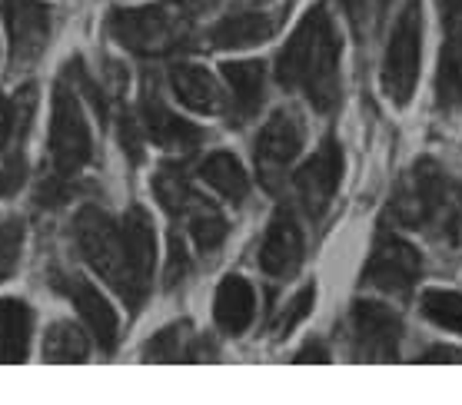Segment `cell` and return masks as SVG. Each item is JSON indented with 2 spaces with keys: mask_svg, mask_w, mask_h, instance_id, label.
<instances>
[{
  "mask_svg": "<svg viewBox=\"0 0 462 405\" xmlns=\"http://www.w3.org/2000/svg\"><path fill=\"white\" fill-rule=\"evenodd\" d=\"M11 130H14V110H11V104H7V97H0V150L7 143Z\"/></svg>",
  "mask_w": 462,
  "mask_h": 405,
  "instance_id": "35",
  "label": "cell"
},
{
  "mask_svg": "<svg viewBox=\"0 0 462 405\" xmlns=\"http://www.w3.org/2000/svg\"><path fill=\"white\" fill-rule=\"evenodd\" d=\"M223 80L233 90V104L243 116H253L263 104V87H266V73L263 63L240 60V63H223Z\"/></svg>",
  "mask_w": 462,
  "mask_h": 405,
  "instance_id": "20",
  "label": "cell"
},
{
  "mask_svg": "<svg viewBox=\"0 0 462 405\" xmlns=\"http://www.w3.org/2000/svg\"><path fill=\"white\" fill-rule=\"evenodd\" d=\"M422 312L446 333H462V296L452 290L422 292Z\"/></svg>",
  "mask_w": 462,
  "mask_h": 405,
  "instance_id": "25",
  "label": "cell"
},
{
  "mask_svg": "<svg viewBox=\"0 0 462 405\" xmlns=\"http://www.w3.org/2000/svg\"><path fill=\"white\" fill-rule=\"evenodd\" d=\"M422 363H462V349H452V345H436L426 353Z\"/></svg>",
  "mask_w": 462,
  "mask_h": 405,
  "instance_id": "33",
  "label": "cell"
},
{
  "mask_svg": "<svg viewBox=\"0 0 462 405\" xmlns=\"http://www.w3.org/2000/svg\"><path fill=\"white\" fill-rule=\"evenodd\" d=\"M7 23H11V60L14 67H31L41 60L51 37V17L47 7L37 0H11L7 7Z\"/></svg>",
  "mask_w": 462,
  "mask_h": 405,
  "instance_id": "10",
  "label": "cell"
},
{
  "mask_svg": "<svg viewBox=\"0 0 462 405\" xmlns=\"http://www.w3.org/2000/svg\"><path fill=\"white\" fill-rule=\"evenodd\" d=\"M422 272V260L416 246H410L406 239L400 236H386L376 243V250L369 256L366 270H363V280L369 286H376L383 292H410L416 286Z\"/></svg>",
  "mask_w": 462,
  "mask_h": 405,
  "instance_id": "7",
  "label": "cell"
},
{
  "mask_svg": "<svg viewBox=\"0 0 462 405\" xmlns=\"http://www.w3.org/2000/svg\"><path fill=\"white\" fill-rule=\"evenodd\" d=\"M189 223V233H193V243L200 246L203 253L217 250L223 239H226V219H223V213L213 203H207V199H193L189 203V209L183 213Z\"/></svg>",
  "mask_w": 462,
  "mask_h": 405,
  "instance_id": "24",
  "label": "cell"
},
{
  "mask_svg": "<svg viewBox=\"0 0 462 405\" xmlns=\"http://www.w3.org/2000/svg\"><path fill=\"white\" fill-rule=\"evenodd\" d=\"M280 27L273 14L266 11H246V14H233L226 21H220L210 31V41L217 47H226V51H240V47H253V43L270 41Z\"/></svg>",
  "mask_w": 462,
  "mask_h": 405,
  "instance_id": "18",
  "label": "cell"
},
{
  "mask_svg": "<svg viewBox=\"0 0 462 405\" xmlns=\"http://www.w3.org/2000/svg\"><path fill=\"white\" fill-rule=\"evenodd\" d=\"M213 316L226 336L246 333L253 316H256V296H253L250 282L243 276H226L217 290V299H213Z\"/></svg>",
  "mask_w": 462,
  "mask_h": 405,
  "instance_id": "16",
  "label": "cell"
},
{
  "mask_svg": "<svg viewBox=\"0 0 462 405\" xmlns=\"http://www.w3.org/2000/svg\"><path fill=\"white\" fill-rule=\"evenodd\" d=\"M90 353L87 336L74 322H53L43 339V359L47 363H84Z\"/></svg>",
  "mask_w": 462,
  "mask_h": 405,
  "instance_id": "23",
  "label": "cell"
},
{
  "mask_svg": "<svg viewBox=\"0 0 462 405\" xmlns=\"http://www.w3.org/2000/svg\"><path fill=\"white\" fill-rule=\"evenodd\" d=\"M23 177H27V163H23L21 153H11L0 160V197H11V193H17L23 183Z\"/></svg>",
  "mask_w": 462,
  "mask_h": 405,
  "instance_id": "30",
  "label": "cell"
},
{
  "mask_svg": "<svg viewBox=\"0 0 462 405\" xmlns=\"http://www.w3.org/2000/svg\"><path fill=\"white\" fill-rule=\"evenodd\" d=\"M183 270H187V253H183V243H180V236L173 233V236H170V270H167V280L177 282L180 276H183Z\"/></svg>",
  "mask_w": 462,
  "mask_h": 405,
  "instance_id": "31",
  "label": "cell"
},
{
  "mask_svg": "<svg viewBox=\"0 0 462 405\" xmlns=\"http://www.w3.org/2000/svg\"><path fill=\"white\" fill-rule=\"evenodd\" d=\"M153 189H157V197H160V203H163V209H167V213H173V216H183V213L189 209V203L197 199L193 187H189L180 173H173V170H160L157 179H153Z\"/></svg>",
  "mask_w": 462,
  "mask_h": 405,
  "instance_id": "26",
  "label": "cell"
},
{
  "mask_svg": "<svg viewBox=\"0 0 462 405\" xmlns=\"http://www.w3.org/2000/svg\"><path fill=\"white\" fill-rule=\"evenodd\" d=\"M124 150L130 156H134V160H140V136H137V124H134V120H124Z\"/></svg>",
  "mask_w": 462,
  "mask_h": 405,
  "instance_id": "34",
  "label": "cell"
},
{
  "mask_svg": "<svg viewBox=\"0 0 462 405\" xmlns=\"http://www.w3.org/2000/svg\"><path fill=\"white\" fill-rule=\"evenodd\" d=\"M300 146H303V126L293 114L280 110L266 120V126L256 136V163L266 183H276V177L296 160Z\"/></svg>",
  "mask_w": 462,
  "mask_h": 405,
  "instance_id": "9",
  "label": "cell"
},
{
  "mask_svg": "<svg viewBox=\"0 0 462 405\" xmlns=\"http://www.w3.org/2000/svg\"><path fill=\"white\" fill-rule=\"evenodd\" d=\"M77 246L84 253V260L90 262L130 306H140V302H143V296H140L137 286H134V276H130L124 233H120V226H116L106 213H100L97 207H87L77 213Z\"/></svg>",
  "mask_w": 462,
  "mask_h": 405,
  "instance_id": "2",
  "label": "cell"
},
{
  "mask_svg": "<svg viewBox=\"0 0 462 405\" xmlns=\"http://www.w3.org/2000/svg\"><path fill=\"white\" fill-rule=\"evenodd\" d=\"M296 363H329V353L319 343H310L306 349L296 353Z\"/></svg>",
  "mask_w": 462,
  "mask_h": 405,
  "instance_id": "36",
  "label": "cell"
},
{
  "mask_svg": "<svg viewBox=\"0 0 462 405\" xmlns=\"http://www.w3.org/2000/svg\"><path fill=\"white\" fill-rule=\"evenodd\" d=\"M189 14L180 4H157V7H137V11H114L110 17V33L126 51L153 57V53H170L183 43L189 33Z\"/></svg>",
  "mask_w": 462,
  "mask_h": 405,
  "instance_id": "3",
  "label": "cell"
},
{
  "mask_svg": "<svg viewBox=\"0 0 462 405\" xmlns=\"http://www.w3.org/2000/svg\"><path fill=\"white\" fill-rule=\"evenodd\" d=\"M339 173H343V156H339V146L333 140H326L300 167V173H296V193H300L310 216H323L326 207L333 203L339 187Z\"/></svg>",
  "mask_w": 462,
  "mask_h": 405,
  "instance_id": "8",
  "label": "cell"
},
{
  "mask_svg": "<svg viewBox=\"0 0 462 405\" xmlns=\"http://www.w3.org/2000/svg\"><path fill=\"white\" fill-rule=\"evenodd\" d=\"M63 292H67L70 302L77 306L80 319L90 326V333H94L97 343L104 345V349H114L116 336H120V319H116L114 306L100 296V290H94L87 280H70V282H63Z\"/></svg>",
  "mask_w": 462,
  "mask_h": 405,
  "instance_id": "14",
  "label": "cell"
},
{
  "mask_svg": "<svg viewBox=\"0 0 462 405\" xmlns=\"http://www.w3.org/2000/svg\"><path fill=\"white\" fill-rule=\"evenodd\" d=\"M313 302H316V286H303V290L296 292L293 299H290V306L283 309V316L276 319V326H273V333L276 336H290L300 326V322L313 312Z\"/></svg>",
  "mask_w": 462,
  "mask_h": 405,
  "instance_id": "28",
  "label": "cell"
},
{
  "mask_svg": "<svg viewBox=\"0 0 462 405\" xmlns=\"http://www.w3.org/2000/svg\"><path fill=\"white\" fill-rule=\"evenodd\" d=\"M420 57H422V7L420 0H410L402 7L400 21L393 27V37L386 43L383 57V90L396 106H406L412 100L416 80H420Z\"/></svg>",
  "mask_w": 462,
  "mask_h": 405,
  "instance_id": "4",
  "label": "cell"
},
{
  "mask_svg": "<svg viewBox=\"0 0 462 405\" xmlns=\"http://www.w3.org/2000/svg\"><path fill=\"white\" fill-rule=\"evenodd\" d=\"M200 177L207 179L220 197L230 199V203H243L246 193H250V177H246L243 163L233 153H210L203 160Z\"/></svg>",
  "mask_w": 462,
  "mask_h": 405,
  "instance_id": "21",
  "label": "cell"
},
{
  "mask_svg": "<svg viewBox=\"0 0 462 405\" xmlns=\"http://www.w3.org/2000/svg\"><path fill=\"white\" fill-rule=\"evenodd\" d=\"M303 262V233L296 226L293 213H276L266 239L260 246V266L270 276H293Z\"/></svg>",
  "mask_w": 462,
  "mask_h": 405,
  "instance_id": "12",
  "label": "cell"
},
{
  "mask_svg": "<svg viewBox=\"0 0 462 405\" xmlns=\"http://www.w3.org/2000/svg\"><path fill=\"white\" fill-rule=\"evenodd\" d=\"M140 124L147 130V136L163 150H173V153H183V150H193L200 143L203 133L193 124L180 120L173 110H170L163 100L157 97V90H143L140 97Z\"/></svg>",
  "mask_w": 462,
  "mask_h": 405,
  "instance_id": "11",
  "label": "cell"
},
{
  "mask_svg": "<svg viewBox=\"0 0 462 405\" xmlns=\"http://www.w3.org/2000/svg\"><path fill=\"white\" fill-rule=\"evenodd\" d=\"M177 4L187 14H200V11H210V7H217V0H177Z\"/></svg>",
  "mask_w": 462,
  "mask_h": 405,
  "instance_id": "37",
  "label": "cell"
},
{
  "mask_svg": "<svg viewBox=\"0 0 462 405\" xmlns=\"http://www.w3.org/2000/svg\"><path fill=\"white\" fill-rule=\"evenodd\" d=\"M33 312L21 299H0V363H23L31 349Z\"/></svg>",
  "mask_w": 462,
  "mask_h": 405,
  "instance_id": "19",
  "label": "cell"
},
{
  "mask_svg": "<svg viewBox=\"0 0 462 405\" xmlns=\"http://www.w3.org/2000/svg\"><path fill=\"white\" fill-rule=\"evenodd\" d=\"M170 84H173V94L187 110L193 114H217L223 106V94L217 80L203 67H193V63H180L170 73Z\"/></svg>",
  "mask_w": 462,
  "mask_h": 405,
  "instance_id": "17",
  "label": "cell"
},
{
  "mask_svg": "<svg viewBox=\"0 0 462 405\" xmlns=\"http://www.w3.org/2000/svg\"><path fill=\"white\" fill-rule=\"evenodd\" d=\"M183 329H187V326H167L163 333L153 336V339L147 343V349H143L147 363H177V359H180V339H183Z\"/></svg>",
  "mask_w": 462,
  "mask_h": 405,
  "instance_id": "29",
  "label": "cell"
},
{
  "mask_svg": "<svg viewBox=\"0 0 462 405\" xmlns=\"http://www.w3.org/2000/svg\"><path fill=\"white\" fill-rule=\"evenodd\" d=\"M343 7H346V17H349V23H353V31H356V33L366 31L369 0H343Z\"/></svg>",
  "mask_w": 462,
  "mask_h": 405,
  "instance_id": "32",
  "label": "cell"
},
{
  "mask_svg": "<svg viewBox=\"0 0 462 405\" xmlns=\"http://www.w3.org/2000/svg\"><path fill=\"white\" fill-rule=\"evenodd\" d=\"M276 77L283 87L303 90L316 110H333L339 100V41L323 7L306 14L280 51Z\"/></svg>",
  "mask_w": 462,
  "mask_h": 405,
  "instance_id": "1",
  "label": "cell"
},
{
  "mask_svg": "<svg viewBox=\"0 0 462 405\" xmlns=\"http://www.w3.org/2000/svg\"><path fill=\"white\" fill-rule=\"evenodd\" d=\"M402 322L379 302H356L353 309V349L363 363H393L400 353Z\"/></svg>",
  "mask_w": 462,
  "mask_h": 405,
  "instance_id": "6",
  "label": "cell"
},
{
  "mask_svg": "<svg viewBox=\"0 0 462 405\" xmlns=\"http://www.w3.org/2000/svg\"><path fill=\"white\" fill-rule=\"evenodd\" d=\"M120 233H124V250L126 262H130V276H134V286H137L140 296H147L150 280H153V266H157V236H153V226H150V216L143 209H130L120 223Z\"/></svg>",
  "mask_w": 462,
  "mask_h": 405,
  "instance_id": "13",
  "label": "cell"
},
{
  "mask_svg": "<svg viewBox=\"0 0 462 405\" xmlns=\"http://www.w3.org/2000/svg\"><path fill=\"white\" fill-rule=\"evenodd\" d=\"M426 233H432V236L442 239V243L462 246V183L446 179V187H442V193H439V203H436L430 223H426Z\"/></svg>",
  "mask_w": 462,
  "mask_h": 405,
  "instance_id": "22",
  "label": "cell"
},
{
  "mask_svg": "<svg viewBox=\"0 0 462 405\" xmlns=\"http://www.w3.org/2000/svg\"><path fill=\"white\" fill-rule=\"evenodd\" d=\"M94 153L90 143V126H87L84 106L77 90L60 84L53 90V106H51V156L53 167L60 170L63 177L80 173L87 167V160Z\"/></svg>",
  "mask_w": 462,
  "mask_h": 405,
  "instance_id": "5",
  "label": "cell"
},
{
  "mask_svg": "<svg viewBox=\"0 0 462 405\" xmlns=\"http://www.w3.org/2000/svg\"><path fill=\"white\" fill-rule=\"evenodd\" d=\"M442 17L449 21V41L439 63V100L462 106V0H442Z\"/></svg>",
  "mask_w": 462,
  "mask_h": 405,
  "instance_id": "15",
  "label": "cell"
},
{
  "mask_svg": "<svg viewBox=\"0 0 462 405\" xmlns=\"http://www.w3.org/2000/svg\"><path fill=\"white\" fill-rule=\"evenodd\" d=\"M23 250V223L21 219H4L0 223V282L11 280Z\"/></svg>",
  "mask_w": 462,
  "mask_h": 405,
  "instance_id": "27",
  "label": "cell"
}]
</instances>
